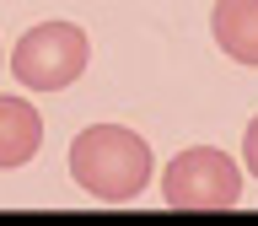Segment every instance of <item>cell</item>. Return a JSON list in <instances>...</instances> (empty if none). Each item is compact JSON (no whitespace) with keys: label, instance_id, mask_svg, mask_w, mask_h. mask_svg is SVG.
I'll return each instance as SVG.
<instances>
[{"label":"cell","instance_id":"8992f818","mask_svg":"<svg viewBox=\"0 0 258 226\" xmlns=\"http://www.w3.org/2000/svg\"><path fill=\"white\" fill-rule=\"evenodd\" d=\"M242 156H247V173L258 178V119L247 124V135H242Z\"/></svg>","mask_w":258,"mask_h":226},{"label":"cell","instance_id":"7a4b0ae2","mask_svg":"<svg viewBox=\"0 0 258 226\" xmlns=\"http://www.w3.org/2000/svg\"><path fill=\"white\" fill-rule=\"evenodd\" d=\"M92 65V43L76 22H43V27H27L11 48V76L27 86V92H64L70 81L86 76Z\"/></svg>","mask_w":258,"mask_h":226},{"label":"cell","instance_id":"3957f363","mask_svg":"<svg viewBox=\"0 0 258 226\" xmlns=\"http://www.w3.org/2000/svg\"><path fill=\"white\" fill-rule=\"evenodd\" d=\"M161 199L167 210H231L242 199V173L215 145H188L161 173Z\"/></svg>","mask_w":258,"mask_h":226},{"label":"cell","instance_id":"277c9868","mask_svg":"<svg viewBox=\"0 0 258 226\" xmlns=\"http://www.w3.org/2000/svg\"><path fill=\"white\" fill-rule=\"evenodd\" d=\"M210 32H215V43H221L226 60L258 70V0H215Z\"/></svg>","mask_w":258,"mask_h":226},{"label":"cell","instance_id":"6da1fadb","mask_svg":"<svg viewBox=\"0 0 258 226\" xmlns=\"http://www.w3.org/2000/svg\"><path fill=\"white\" fill-rule=\"evenodd\" d=\"M70 178L102 205H129L151 183V145L124 124H92L70 145Z\"/></svg>","mask_w":258,"mask_h":226},{"label":"cell","instance_id":"5b68a950","mask_svg":"<svg viewBox=\"0 0 258 226\" xmlns=\"http://www.w3.org/2000/svg\"><path fill=\"white\" fill-rule=\"evenodd\" d=\"M43 145V119L22 97H0V167H27Z\"/></svg>","mask_w":258,"mask_h":226}]
</instances>
